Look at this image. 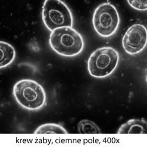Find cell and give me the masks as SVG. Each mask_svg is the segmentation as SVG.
Masks as SVG:
<instances>
[{
    "instance_id": "obj_1",
    "label": "cell",
    "mask_w": 147,
    "mask_h": 147,
    "mask_svg": "<svg viewBox=\"0 0 147 147\" xmlns=\"http://www.w3.org/2000/svg\"><path fill=\"white\" fill-rule=\"evenodd\" d=\"M49 44L57 54L74 57L82 51L84 41L80 34L72 27H61L55 29L50 35Z\"/></svg>"
},
{
    "instance_id": "obj_2",
    "label": "cell",
    "mask_w": 147,
    "mask_h": 147,
    "mask_svg": "<svg viewBox=\"0 0 147 147\" xmlns=\"http://www.w3.org/2000/svg\"><path fill=\"white\" fill-rule=\"evenodd\" d=\"M13 94L20 106L28 110H38L46 102L45 90L35 80L24 79L18 81L14 86Z\"/></svg>"
},
{
    "instance_id": "obj_3",
    "label": "cell",
    "mask_w": 147,
    "mask_h": 147,
    "mask_svg": "<svg viewBox=\"0 0 147 147\" xmlns=\"http://www.w3.org/2000/svg\"><path fill=\"white\" fill-rule=\"evenodd\" d=\"M119 60V54L114 48H99L93 53L88 59V72L95 78L107 77L114 71L118 66Z\"/></svg>"
},
{
    "instance_id": "obj_4",
    "label": "cell",
    "mask_w": 147,
    "mask_h": 147,
    "mask_svg": "<svg viewBox=\"0 0 147 147\" xmlns=\"http://www.w3.org/2000/svg\"><path fill=\"white\" fill-rule=\"evenodd\" d=\"M42 20L47 29L52 32L61 27H73V14L61 0H45L42 8Z\"/></svg>"
},
{
    "instance_id": "obj_5",
    "label": "cell",
    "mask_w": 147,
    "mask_h": 147,
    "mask_svg": "<svg viewBox=\"0 0 147 147\" xmlns=\"http://www.w3.org/2000/svg\"><path fill=\"white\" fill-rule=\"evenodd\" d=\"M120 18L116 8L110 2H104L94 12L93 23L94 29L100 36L108 38L115 33L120 25Z\"/></svg>"
},
{
    "instance_id": "obj_6",
    "label": "cell",
    "mask_w": 147,
    "mask_h": 147,
    "mask_svg": "<svg viewBox=\"0 0 147 147\" xmlns=\"http://www.w3.org/2000/svg\"><path fill=\"white\" fill-rule=\"evenodd\" d=\"M147 44V28L140 24H135L129 27L122 39L124 50L131 55L140 53Z\"/></svg>"
},
{
    "instance_id": "obj_7",
    "label": "cell",
    "mask_w": 147,
    "mask_h": 147,
    "mask_svg": "<svg viewBox=\"0 0 147 147\" xmlns=\"http://www.w3.org/2000/svg\"><path fill=\"white\" fill-rule=\"evenodd\" d=\"M118 134H147V121L144 119H132L122 124Z\"/></svg>"
},
{
    "instance_id": "obj_8",
    "label": "cell",
    "mask_w": 147,
    "mask_h": 147,
    "mask_svg": "<svg viewBox=\"0 0 147 147\" xmlns=\"http://www.w3.org/2000/svg\"><path fill=\"white\" fill-rule=\"evenodd\" d=\"M16 51L13 46L0 41V69L11 65L14 60Z\"/></svg>"
},
{
    "instance_id": "obj_9",
    "label": "cell",
    "mask_w": 147,
    "mask_h": 147,
    "mask_svg": "<svg viewBox=\"0 0 147 147\" xmlns=\"http://www.w3.org/2000/svg\"><path fill=\"white\" fill-rule=\"evenodd\" d=\"M34 134H67L66 129L56 123H46L40 126Z\"/></svg>"
},
{
    "instance_id": "obj_10",
    "label": "cell",
    "mask_w": 147,
    "mask_h": 147,
    "mask_svg": "<svg viewBox=\"0 0 147 147\" xmlns=\"http://www.w3.org/2000/svg\"><path fill=\"white\" fill-rule=\"evenodd\" d=\"M78 131L81 134H100V128L91 121L82 120L78 124Z\"/></svg>"
},
{
    "instance_id": "obj_11",
    "label": "cell",
    "mask_w": 147,
    "mask_h": 147,
    "mask_svg": "<svg viewBox=\"0 0 147 147\" xmlns=\"http://www.w3.org/2000/svg\"><path fill=\"white\" fill-rule=\"evenodd\" d=\"M130 6L138 11L147 10V0H127Z\"/></svg>"
},
{
    "instance_id": "obj_12",
    "label": "cell",
    "mask_w": 147,
    "mask_h": 147,
    "mask_svg": "<svg viewBox=\"0 0 147 147\" xmlns=\"http://www.w3.org/2000/svg\"><path fill=\"white\" fill-rule=\"evenodd\" d=\"M32 42L33 44L34 45H33V44H32V43H31V48L33 51H39L40 47H39V45H38V43L36 42V43H35V46H34V41H32Z\"/></svg>"
},
{
    "instance_id": "obj_13",
    "label": "cell",
    "mask_w": 147,
    "mask_h": 147,
    "mask_svg": "<svg viewBox=\"0 0 147 147\" xmlns=\"http://www.w3.org/2000/svg\"><path fill=\"white\" fill-rule=\"evenodd\" d=\"M146 81H147V78H146Z\"/></svg>"
}]
</instances>
